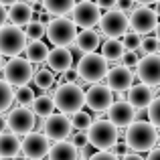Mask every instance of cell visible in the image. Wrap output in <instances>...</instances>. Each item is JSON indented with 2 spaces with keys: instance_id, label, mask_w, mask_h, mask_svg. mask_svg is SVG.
<instances>
[{
  "instance_id": "6da1fadb",
  "label": "cell",
  "mask_w": 160,
  "mask_h": 160,
  "mask_svg": "<svg viewBox=\"0 0 160 160\" xmlns=\"http://www.w3.org/2000/svg\"><path fill=\"white\" fill-rule=\"evenodd\" d=\"M124 142L134 152H148L158 144V128H154L150 122L134 120L132 124L126 126Z\"/></svg>"
},
{
  "instance_id": "7a4b0ae2",
  "label": "cell",
  "mask_w": 160,
  "mask_h": 160,
  "mask_svg": "<svg viewBox=\"0 0 160 160\" xmlns=\"http://www.w3.org/2000/svg\"><path fill=\"white\" fill-rule=\"evenodd\" d=\"M51 95L55 109H59L61 113H73L83 108V89L79 87V83L61 81Z\"/></svg>"
},
{
  "instance_id": "3957f363",
  "label": "cell",
  "mask_w": 160,
  "mask_h": 160,
  "mask_svg": "<svg viewBox=\"0 0 160 160\" xmlns=\"http://www.w3.org/2000/svg\"><path fill=\"white\" fill-rule=\"evenodd\" d=\"M87 134V144L95 150H109L120 138V130L108 120L91 122V126L85 130Z\"/></svg>"
},
{
  "instance_id": "277c9868",
  "label": "cell",
  "mask_w": 160,
  "mask_h": 160,
  "mask_svg": "<svg viewBox=\"0 0 160 160\" xmlns=\"http://www.w3.org/2000/svg\"><path fill=\"white\" fill-rule=\"evenodd\" d=\"M45 35H47L49 43L55 45V47H69L75 41L77 27L67 16H55L45 24Z\"/></svg>"
},
{
  "instance_id": "5b68a950",
  "label": "cell",
  "mask_w": 160,
  "mask_h": 160,
  "mask_svg": "<svg viewBox=\"0 0 160 160\" xmlns=\"http://www.w3.org/2000/svg\"><path fill=\"white\" fill-rule=\"evenodd\" d=\"M108 69H109L108 61L99 53H95V51L83 53V57L79 59L77 67H75L79 79L85 81V83H98V81H102V79L106 77Z\"/></svg>"
},
{
  "instance_id": "8992f818",
  "label": "cell",
  "mask_w": 160,
  "mask_h": 160,
  "mask_svg": "<svg viewBox=\"0 0 160 160\" xmlns=\"http://www.w3.org/2000/svg\"><path fill=\"white\" fill-rule=\"evenodd\" d=\"M2 73H4V81H8L12 87H20V85H28L32 73H35V67L28 59L16 55L2 65Z\"/></svg>"
},
{
  "instance_id": "52a82bcc",
  "label": "cell",
  "mask_w": 160,
  "mask_h": 160,
  "mask_svg": "<svg viewBox=\"0 0 160 160\" xmlns=\"http://www.w3.org/2000/svg\"><path fill=\"white\" fill-rule=\"evenodd\" d=\"M128 27H130V31L138 32V35H150V32H154L158 27L156 8H150L148 4H138L136 8L130 10Z\"/></svg>"
},
{
  "instance_id": "ba28073f",
  "label": "cell",
  "mask_w": 160,
  "mask_h": 160,
  "mask_svg": "<svg viewBox=\"0 0 160 160\" xmlns=\"http://www.w3.org/2000/svg\"><path fill=\"white\" fill-rule=\"evenodd\" d=\"M27 35L20 27L4 24L0 27V55L2 57H16L24 51Z\"/></svg>"
},
{
  "instance_id": "9c48e42d",
  "label": "cell",
  "mask_w": 160,
  "mask_h": 160,
  "mask_svg": "<svg viewBox=\"0 0 160 160\" xmlns=\"http://www.w3.org/2000/svg\"><path fill=\"white\" fill-rule=\"evenodd\" d=\"M41 130H43V134L49 138V140H53V142L67 140V138L71 136V132H73L67 113H55V112L43 118Z\"/></svg>"
},
{
  "instance_id": "30bf717a",
  "label": "cell",
  "mask_w": 160,
  "mask_h": 160,
  "mask_svg": "<svg viewBox=\"0 0 160 160\" xmlns=\"http://www.w3.org/2000/svg\"><path fill=\"white\" fill-rule=\"evenodd\" d=\"M136 77L140 83L148 87H156L160 83V55L158 53H148L138 59L136 65Z\"/></svg>"
},
{
  "instance_id": "8fae6325",
  "label": "cell",
  "mask_w": 160,
  "mask_h": 160,
  "mask_svg": "<svg viewBox=\"0 0 160 160\" xmlns=\"http://www.w3.org/2000/svg\"><path fill=\"white\" fill-rule=\"evenodd\" d=\"M98 24H99V31H102L108 39H120V37H124L126 32L130 31L126 12H120V10H116V8H112L106 14L99 16Z\"/></svg>"
},
{
  "instance_id": "7c38bea8",
  "label": "cell",
  "mask_w": 160,
  "mask_h": 160,
  "mask_svg": "<svg viewBox=\"0 0 160 160\" xmlns=\"http://www.w3.org/2000/svg\"><path fill=\"white\" fill-rule=\"evenodd\" d=\"M113 103V91L108 85L102 83H91V87L87 91H83V106H87L91 112L103 113L106 109Z\"/></svg>"
},
{
  "instance_id": "4fadbf2b",
  "label": "cell",
  "mask_w": 160,
  "mask_h": 160,
  "mask_svg": "<svg viewBox=\"0 0 160 160\" xmlns=\"http://www.w3.org/2000/svg\"><path fill=\"white\" fill-rule=\"evenodd\" d=\"M35 124L37 118L28 108H14L6 116V130H10L14 136H24V134L32 132Z\"/></svg>"
},
{
  "instance_id": "5bb4252c",
  "label": "cell",
  "mask_w": 160,
  "mask_h": 160,
  "mask_svg": "<svg viewBox=\"0 0 160 160\" xmlns=\"http://www.w3.org/2000/svg\"><path fill=\"white\" fill-rule=\"evenodd\" d=\"M49 138L45 136L43 132H28L24 134V140L20 142V152H22V156L27 160H41L47 156L49 152Z\"/></svg>"
},
{
  "instance_id": "9a60e30c",
  "label": "cell",
  "mask_w": 160,
  "mask_h": 160,
  "mask_svg": "<svg viewBox=\"0 0 160 160\" xmlns=\"http://www.w3.org/2000/svg\"><path fill=\"white\" fill-rule=\"evenodd\" d=\"M71 16H73L75 27L81 28H93L95 24L99 22V8L95 6V2L91 0H81V2H75L73 8H71Z\"/></svg>"
},
{
  "instance_id": "2e32d148",
  "label": "cell",
  "mask_w": 160,
  "mask_h": 160,
  "mask_svg": "<svg viewBox=\"0 0 160 160\" xmlns=\"http://www.w3.org/2000/svg\"><path fill=\"white\" fill-rule=\"evenodd\" d=\"M154 98H158V85L148 87V85H144V83H138V85L132 83V85L126 89V102L134 109H146V106H148Z\"/></svg>"
},
{
  "instance_id": "e0dca14e",
  "label": "cell",
  "mask_w": 160,
  "mask_h": 160,
  "mask_svg": "<svg viewBox=\"0 0 160 160\" xmlns=\"http://www.w3.org/2000/svg\"><path fill=\"white\" fill-rule=\"evenodd\" d=\"M106 81H108V87L112 91L122 93V91H126L134 83V73H132V69L126 67V65H116V67H112V69H108Z\"/></svg>"
},
{
  "instance_id": "ac0fdd59",
  "label": "cell",
  "mask_w": 160,
  "mask_h": 160,
  "mask_svg": "<svg viewBox=\"0 0 160 160\" xmlns=\"http://www.w3.org/2000/svg\"><path fill=\"white\" fill-rule=\"evenodd\" d=\"M134 112L136 109L130 106L126 99H122V102H113L103 113H108V122H112L116 128H126L128 124L134 122Z\"/></svg>"
},
{
  "instance_id": "d6986e66",
  "label": "cell",
  "mask_w": 160,
  "mask_h": 160,
  "mask_svg": "<svg viewBox=\"0 0 160 160\" xmlns=\"http://www.w3.org/2000/svg\"><path fill=\"white\" fill-rule=\"evenodd\" d=\"M47 67L53 71V73H63L65 69H69L73 65V53L67 47H53L47 51Z\"/></svg>"
},
{
  "instance_id": "ffe728a7",
  "label": "cell",
  "mask_w": 160,
  "mask_h": 160,
  "mask_svg": "<svg viewBox=\"0 0 160 160\" xmlns=\"http://www.w3.org/2000/svg\"><path fill=\"white\" fill-rule=\"evenodd\" d=\"M8 20L14 27H27L28 22L35 16V10H32V4L22 2V0H16L14 4H10V10H6Z\"/></svg>"
},
{
  "instance_id": "44dd1931",
  "label": "cell",
  "mask_w": 160,
  "mask_h": 160,
  "mask_svg": "<svg viewBox=\"0 0 160 160\" xmlns=\"http://www.w3.org/2000/svg\"><path fill=\"white\" fill-rule=\"evenodd\" d=\"M47 156H49V160H79L77 148L67 140H59L53 146H49Z\"/></svg>"
},
{
  "instance_id": "7402d4cb",
  "label": "cell",
  "mask_w": 160,
  "mask_h": 160,
  "mask_svg": "<svg viewBox=\"0 0 160 160\" xmlns=\"http://www.w3.org/2000/svg\"><path fill=\"white\" fill-rule=\"evenodd\" d=\"M75 49L83 53H91V51H98L99 49V35L91 28H83L79 35H75Z\"/></svg>"
},
{
  "instance_id": "603a6c76",
  "label": "cell",
  "mask_w": 160,
  "mask_h": 160,
  "mask_svg": "<svg viewBox=\"0 0 160 160\" xmlns=\"http://www.w3.org/2000/svg\"><path fill=\"white\" fill-rule=\"evenodd\" d=\"M20 152V140L12 132L0 134V158H12Z\"/></svg>"
},
{
  "instance_id": "cb8c5ba5",
  "label": "cell",
  "mask_w": 160,
  "mask_h": 160,
  "mask_svg": "<svg viewBox=\"0 0 160 160\" xmlns=\"http://www.w3.org/2000/svg\"><path fill=\"white\" fill-rule=\"evenodd\" d=\"M32 113H35V118H41L43 120L45 116H49V113L55 112V103H53V95L51 93H43V95H35L32 98Z\"/></svg>"
},
{
  "instance_id": "d4e9b609",
  "label": "cell",
  "mask_w": 160,
  "mask_h": 160,
  "mask_svg": "<svg viewBox=\"0 0 160 160\" xmlns=\"http://www.w3.org/2000/svg\"><path fill=\"white\" fill-rule=\"evenodd\" d=\"M47 43H43L41 39L37 41H27V45H24V53H27V59L35 65V63H43L45 57H47Z\"/></svg>"
},
{
  "instance_id": "484cf974",
  "label": "cell",
  "mask_w": 160,
  "mask_h": 160,
  "mask_svg": "<svg viewBox=\"0 0 160 160\" xmlns=\"http://www.w3.org/2000/svg\"><path fill=\"white\" fill-rule=\"evenodd\" d=\"M122 53H124V45H122L120 39H108L106 43L102 45V57L108 61V65L120 61Z\"/></svg>"
},
{
  "instance_id": "4316f807",
  "label": "cell",
  "mask_w": 160,
  "mask_h": 160,
  "mask_svg": "<svg viewBox=\"0 0 160 160\" xmlns=\"http://www.w3.org/2000/svg\"><path fill=\"white\" fill-rule=\"evenodd\" d=\"M41 2H43L45 12L55 14V16H65L71 12L75 0H41Z\"/></svg>"
},
{
  "instance_id": "83f0119b",
  "label": "cell",
  "mask_w": 160,
  "mask_h": 160,
  "mask_svg": "<svg viewBox=\"0 0 160 160\" xmlns=\"http://www.w3.org/2000/svg\"><path fill=\"white\" fill-rule=\"evenodd\" d=\"M31 79H32V83H35L39 89H43V91H49L55 85V73H53L51 69H39V71H35Z\"/></svg>"
},
{
  "instance_id": "f1b7e54d",
  "label": "cell",
  "mask_w": 160,
  "mask_h": 160,
  "mask_svg": "<svg viewBox=\"0 0 160 160\" xmlns=\"http://www.w3.org/2000/svg\"><path fill=\"white\" fill-rule=\"evenodd\" d=\"M69 122H71V128H73V130H81V132H85V130L91 126L93 118H91V113H89V112L77 109V112H73V113H71Z\"/></svg>"
},
{
  "instance_id": "f546056e",
  "label": "cell",
  "mask_w": 160,
  "mask_h": 160,
  "mask_svg": "<svg viewBox=\"0 0 160 160\" xmlns=\"http://www.w3.org/2000/svg\"><path fill=\"white\" fill-rule=\"evenodd\" d=\"M12 95H14V102L18 103L20 108H31L32 98H35V91L31 89L28 85H20L12 89Z\"/></svg>"
},
{
  "instance_id": "4dcf8cb0",
  "label": "cell",
  "mask_w": 160,
  "mask_h": 160,
  "mask_svg": "<svg viewBox=\"0 0 160 160\" xmlns=\"http://www.w3.org/2000/svg\"><path fill=\"white\" fill-rule=\"evenodd\" d=\"M12 89H14V87H12L8 81L0 79V113H2V112H6V109H10L12 102H14Z\"/></svg>"
},
{
  "instance_id": "1f68e13d",
  "label": "cell",
  "mask_w": 160,
  "mask_h": 160,
  "mask_svg": "<svg viewBox=\"0 0 160 160\" xmlns=\"http://www.w3.org/2000/svg\"><path fill=\"white\" fill-rule=\"evenodd\" d=\"M146 113H148V122L154 128H160V99L154 98L152 102L146 106Z\"/></svg>"
},
{
  "instance_id": "d6a6232c",
  "label": "cell",
  "mask_w": 160,
  "mask_h": 160,
  "mask_svg": "<svg viewBox=\"0 0 160 160\" xmlns=\"http://www.w3.org/2000/svg\"><path fill=\"white\" fill-rule=\"evenodd\" d=\"M27 41H37V39H43L45 37V24L39 22V20H31L27 24Z\"/></svg>"
},
{
  "instance_id": "836d02e7",
  "label": "cell",
  "mask_w": 160,
  "mask_h": 160,
  "mask_svg": "<svg viewBox=\"0 0 160 160\" xmlns=\"http://www.w3.org/2000/svg\"><path fill=\"white\" fill-rule=\"evenodd\" d=\"M140 41H142V35H138V32H134V31H128V32L124 35V41H122V45H124V49L136 51V49L140 47Z\"/></svg>"
},
{
  "instance_id": "e575fe53",
  "label": "cell",
  "mask_w": 160,
  "mask_h": 160,
  "mask_svg": "<svg viewBox=\"0 0 160 160\" xmlns=\"http://www.w3.org/2000/svg\"><path fill=\"white\" fill-rule=\"evenodd\" d=\"M140 47H142V51H144L146 55L148 53H158V39L156 37H144V39L140 41Z\"/></svg>"
},
{
  "instance_id": "d590c367",
  "label": "cell",
  "mask_w": 160,
  "mask_h": 160,
  "mask_svg": "<svg viewBox=\"0 0 160 160\" xmlns=\"http://www.w3.org/2000/svg\"><path fill=\"white\" fill-rule=\"evenodd\" d=\"M138 59H140V57H138V53H136V51H130V49H124V53H122V59H120V61L124 63L126 67H130V69H132V67L138 63Z\"/></svg>"
},
{
  "instance_id": "8d00e7d4",
  "label": "cell",
  "mask_w": 160,
  "mask_h": 160,
  "mask_svg": "<svg viewBox=\"0 0 160 160\" xmlns=\"http://www.w3.org/2000/svg\"><path fill=\"white\" fill-rule=\"evenodd\" d=\"M69 138H71L69 142L75 146V148H81V146H85V144H87V134H85V132H81V130H77L75 134L71 132V136H69Z\"/></svg>"
},
{
  "instance_id": "74e56055",
  "label": "cell",
  "mask_w": 160,
  "mask_h": 160,
  "mask_svg": "<svg viewBox=\"0 0 160 160\" xmlns=\"http://www.w3.org/2000/svg\"><path fill=\"white\" fill-rule=\"evenodd\" d=\"M109 152H112L113 156L122 158V156H126V154L130 152V148H128V144H126V142H116V144L109 148Z\"/></svg>"
},
{
  "instance_id": "f35d334b",
  "label": "cell",
  "mask_w": 160,
  "mask_h": 160,
  "mask_svg": "<svg viewBox=\"0 0 160 160\" xmlns=\"http://www.w3.org/2000/svg\"><path fill=\"white\" fill-rule=\"evenodd\" d=\"M87 160H120V158L113 156L109 150H98V152H93Z\"/></svg>"
},
{
  "instance_id": "ab89813d",
  "label": "cell",
  "mask_w": 160,
  "mask_h": 160,
  "mask_svg": "<svg viewBox=\"0 0 160 160\" xmlns=\"http://www.w3.org/2000/svg\"><path fill=\"white\" fill-rule=\"evenodd\" d=\"M61 75H63V79H61V81H69V83H77V81H79V75H77V71H75L73 67L65 69Z\"/></svg>"
},
{
  "instance_id": "60d3db41",
  "label": "cell",
  "mask_w": 160,
  "mask_h": 160,
  "mask_svg": "<svg viewBox=\"0 0 160 160\" xmlns=\"http://www.w3.org/2000/svg\"><path fill=\"white\" fill-rule=\"evenodd\" d=\"M116 10H120V12H130L134 8V0H116Z\"/></svg>"
},
{
  "instance_id": "b9f144b4",
  "label": "cell",
  "mask_w": 160,
  "mask_h": 160,
  "mask_svg": "<svg viewBox=\"0 0 160 160\" xmlns=\"http://www.w3.org/2000/svg\"><path fill=\"white\" fill-rule=\"evenodd\" d=\"M95 6L103 8V10H112L116 6V0H95Z\"/></svg>"
},
{
  "instance_id": "7bdbcfd3",
  "label": "cell",
  "mask_w": 160,
  "mask_h": 160,
  "mask_svg": "<svg viewBox=\"0 0 160 160\" xmlns=\"http://www.w3.org/2000/svg\"><path fill=\"white\" fill-rule=\"evenodd\" d=\"M146 160H160V148H158V144L154 146V148L148 150V156H146Z\"/></svg>"
},
{
  "instance_id": "ee69618b",
  "label": "cell",
  "mask_w": 160,
  "mask_h": 160,
  "mask_svg": "<svg viewBox=\"0 0 160 160\" xmlns=\"http://www.w3.org/2000/svg\"><path fill=\"white\" fill-rule=\"evenodd\" d=\"M8 22V14H6V6H2L0 4V27H4V24Z\"/></svg>"
},
{
  "instance_id": "f6af8a7d",
  "label": "cell",
  "mask_w": 160,
  "mask_h": 160,
  "mask_svg": "<svg viewBox=\"0 0 160 160\" xmlns=\"http://www.w3.org/2000/svg\"><path fill=\"white\" fill-rule=\"evenodd\" d=\"M120 160H144V158L140 156V152H132V154L128 152V154H126V156H122Z\"/></svg>"
},
{
  "instance_id": "bcb514c9",
  "label": "cell",
  "mask_w": 160,
  "mask_h": 160,
  "mask_svg": "<svg viewBox=\"0 0 160 160\" xmlns=\"http://www.w3.org/2000/svg\"><path fill=\"white\" fill-rule=\"evenodd\" d=\"M37 14H39V22H43V24H47L49 22V20H51V18H49V12H37Z\"/></svg>"
},
{
  "instance_id": "7dc6e473",
  "label": "cell",
  "mask_w": 160,
  "mask_h": 160,
  "mask_svg": "<svg viewBox=\"0 0 160 160\" xmlns=\"http://www.w3.org/2000/svg\"><path fill=\"white\" fill-rule=\"evenodd\" d=\"M4 130H6V116H2V113H0V134H2Z\"/></svg>"
},
{
  "instance_id": "c3c4849f",
  "label": "cell",
  "mask_w": 160,
  "mask_h": 160,
  "mask_svg": "<svg viewBox=\"0 0 160 160\" xmlns=\"http://www.w3.org/2000/svg\"><path fill=\"white\" fill-rule=\"evenodd\" d=\"M134 2H138V4H156L158 0H134Z\"/></svg>"
},
{
  "instance_id": "681fc988",
  "label": "cell",
  "mask_w": 160,
  "mask_h": 160,
  "mask_svg": "<svg viewBox=\"0 0 160 160\" xmlns=\"http://www.w3.org/2000/svg\"><path fill=\"white\" fill-rule=\"evenodd\" d=\"M16 0H0V4H2V6H10V4H14Z\"/></svg>"
},
{
  "instance_id": "f907efd6",
  "label": "cell",
  "mask_w": 160,
  "mask_h": 160,
  "mask_svg": "<svg viewBox=\"0 0 160 160\" xmlns=\"http://www.w3.org/2000/svg\"><path fill=\"white\" fill-rule=\"evenodd\" d=\"M12 160H27L24 156H18V154H16V156H12Z\"/></svg>"
},
{
  "instance_id": "816d5d0a",
  "label": "cell",
  "mask_w": 160,
  "mask_h": 160,
  "mask_svg": "<svg viewBox=\"0 0 160 160\" xmlns=\"http://www.w3.org/2000/svg\"><path fill=\"white\" fill-rule=\"evenodd\" d=\"M24 2H28V4H37L39 0H24Z\"/></svg>"
},
{
  "instance_id": "f5cc1de1",
  "label": "cell",
  "mask_w": 160,
  "mask_h": 160,
  "mask_svg": "<svg viewBox=\"0 0 160 160\" xmlns=\"http://www.w3.org/2000/svg\"><path fill=\"white\" fill-rule=\"evenodd\" d=\"M2 65H4V61H2V55H0V71H2Z\"/></svg>"
},
{
  "instance_id": "db71d44e",
  "label": "cell",
  "mask_w": 160,
  "mask_h": 160,
  "mask_svg": "<svg viewBox=\"0 0 160 160\" xmlns=\"http://www.w3.org/2000/svg\"><path fill=\"white\" fill-rule=\"evenodd\" d=\"M0 160H4V158H0Z\"/></svg>"
},
{
  "instance_id": "11a10c76",
  "label": "cell",
  "mask_w": 160,
  "mask_h": 160,
  "mask_svg": "<svg viewBox=\"0 0 160 160\" xmlns=\"http://www.w3.org/2000/svg\"><path fill=\"white\" fill-rule=\"evenodd\" d=\"M41 160H43V158H41Z\"/></svg>"
}]
</instances>
